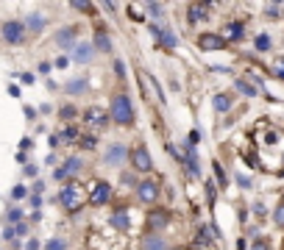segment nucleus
Returning <instances> with one entry per match:
<instances>
[{
  "mask_svg": "<svg viewBox=\"0 0 284 250\" xmlns=\"http://www.w3.org/2000/svg\"><path fill=\"white\" fill-rule=\"evenodd\" d=\"M59 200H62V206L72 214V211H78V208L84 206L86 192H84V187H81L78 181H70L67 187H62V192H59Z\"/></svg>",
  "mask_w": 284,
  "mask_h": 250,
  "instance_id": "1",
  "label": "nucleus"
},
{
  "mask_svg": "<svg viewBox=\"0 0 284 250\" xmlns=\"http://www.w3.org/2000/svg\"><path fill=\"white\" fill-rule=\"evenodd\" d=\"M112 120L117 125H134V106L128 100V95H114L112 100Z\"/></svg>",
  "mask_w": 284,
  "mask_h": 250,
  "instance_id": "2",
  "label": "nucleus"
},
{
  "mask_svg": "<svg viewBox=\"0 0 284 250\" xmlns=\"http://www.w3.org/2000/svg\"><path fill=\"white\" fill-rule=\"evenodd\" d=\"M109 117H112V114H106V109H100V106H89V109L84 111V125H86V128L100 131V128H106Z\"/></svg>",
  "mask_w": 284,
  "mask_h": 250,
  "instance_id": "3",
  "label": "nucleus"
},
{
  "mask_svg": "<svg viewBox=\"0 0 284 250\" xmlns=\"http://www.w3.org/2000/svg\"><path fill=\"white\" fill-rule=\"evenodd\" d=\"M0 34H3V39H6L8 45H20V42L25 39V25L17 22V20H8V22H3Z\"/></svg>",
  "mask_w": 284,
  "mask_h": 250,
  "instance_id": "4",
  "label": "nucleus"
},
{
  "mask_svg": "<svg viewBox=\"0 0 284 250\" xmlns=\"http://www.w3.org/2000/svg\"><path fill=\"white\" fill-rule=\"evenodd\" d=\"M145 225H148V231L153 234V231H162L170 225V211L167 208H153V211H148V220H145Z\"/></svg>",
  "mask_w": 284,
  "mask_h": 250,
  "instance_id": "5",
  "label": "nucleus"
},
{
  "mask_svg": "<svg viewBox=\"0 0 284 250\" xmlns=\"http://www.w3.org/2000/svg\"><path fill=\"white\" fill-rule=\"evenodd\" d=\"M131 167H134L137 173H150L153 161H150V153L145 150L142 145H137L134 150H131Z\"/></svg>",
  "mask_w": 284,
  "mask_h": 250,
  "instance_id": "6",
  "label": "nucleus"
},
{
  "mask_svg": "<svg viewBox=\"0 0 284 250\" xmlns=\"http://www.w3.org/2000/svg\"><path fill=\"white\" fill-rule=\"evenodd\" d=\"M81 167H84V161L78 159V156H72V159H67L62 167L56 170V181H64V178H72V175L81 173Z\"/></svg>",
  "mask_w": 284,
  "mask_h": 250,
  "instance_id": "7",
  "label": "nucleus"
},
{
  "mask_svg": "<svg viewBox=\"0 0 284 250\" xmlns=\"http://www.w3.org/2000/svg\"><path fill=\"white\" fill-rule=\"evenodd\" d=\"M109 200H112V187L103 184V181L95 184L92 194H89V203H92V206H103V203H109Z\"/></svg>",
  "mask_w": 284,
  "mask_h": 250,
  "instance_id": "8",
  "label": "nucleus"
},
{
  "mask_svg": "<svg viewBox=\"0 0 284 250\" xmlns=\"http://www.w3.org/2000/svg\"><path fill=\"white\" fill-rule=\"evenodd\" d=\"M159 197V184L156 181H142L140 184V200L142 203H153Z\"/></svg>",
  "mask_w": 284,
  "mask_h": 250,
  "instance_id": "9",
  "label": "nucleus"
},
{
  "mask_svg": "<svg viewBox=\"0 0 284 250\" xmlns=\"http://www.w3.org/2000/svg\"><path fill=\"white\" fill-rule=\"evenodd\" d=\"M242 34H245L242 22H226V25H223V31H220L223 42H237V39H242Z\"/></svg>",
  "mask_w": 284,
  "mask_h": 250,
  "instance_id": "10",
  "label": "nucleus"
},
{
  "mask_svg": "<svg viewBox=\"0 0 284 250\" xmlns=\"http://www.w3.org/2000/svg\"><path fill=\"white\" fill-rule=\"evenodd\" d=\"M226 42H223V36H217V34H201L198 36V48L201 50H220Z\"/></svg>",
  "mask_w": 284,
  "mask_h": 250,
  "instance_id": "11",
  "label": "nucleus"
},
{
  "mask_svg": "<svg viewBox=\"0 0 284 250\" xmlns=\"http://www.w3.org/2000/svg\"><path fill=\"white\" fill-rule=\"evenodd\" d=\"M142 250H167V245H164V239H162V236L148 234L145 239H142Z\"/></svg>",
  "mask_w": 284,
  "mask_h": 250,
  "instance_id": "12",
  "label": "nucleus"
},
{
  "mask_svg": "<svg viewBox=\"0 0 284 250\" xmlns=\"http://www.w3.org/2000/svg\"><path fill=\"white\" fill-rule=\"evenodd\" d=\"M209 17V3H192L190 6V20H206Z\"/></svg>",
  "mask_w": 284,
  "mask_h": 250,
  "instance_id": "13",
  "label": "nucleus"
},
{
  "mask_svg": "<svg viewBox=\"0 0 284 250\" xmlns=\"http://www.w3.org/2000/svg\"><path fill=\"white\" fill-rule=\"evenodd\" d=\"M123 156H126V147H123V145H112V147H109V153H106V164H120Z\"/></svg>",
  "mask_w": 284,
  "mask_h": 250,
  "instance_id": "14",
  "label": "nucleus"
},
{
  "mask_svg": "<svg viewBox=\"0 0 284 250\" xmlns=\"http://www.w3.org/2000/svg\"><path fill=\"white\" fill-rule=\"evenodd\" d=\"M72 36H75V28H64V31L56 34V42L62 48H67V45H72Z\"/></svg>",
  "mask_w": 284,
  "mask_h": 250,
  "instance_id": "15",
  "label": "nucleus"
},
{
  "mask_svg": "<svg viewBox=\"0 0 284 250\" xmlns=\"http://www.w3.org/2000/svg\"><path fill=\"white\" fill-rule=\"evenodd\" d=\"M75 62H92V48L89 45H75Z\"/></svg>",
  "mask_w": 284,
  "mask_h": 250,
  "instance_id": "16",
  "label": "nucleus"
},
{
  "mask_svg": "<svg viewBox=\"0 0 284 250\" xmlns=\"http://www.w3.org/2000/svg\"><path fill=\"white\" fill-rule=\"evenodd\" d=\"M95 45H98L100 50H112V42H109V34L103 31V28H98V34H95Z\"/></svg>",
  "mask_w": 284,
  "mask_h": 250,
  "instance_id": "17",
  "label": "nucleus"
},
{
  "mask_svg": "<svg viewBox=\"0 0 284 250\" xmlns=\"http://www.w3.org/2000/svg\"><path fill=\"white\" fill-rule=\"evenodd\" d=\"M112 225H114V228H120V231H126L128 228V214H126V211H114V214H112Z\"/></svg>",
  "mask_w": 284,
  "mask_h": 250,
  "instance_id": "18",
  "label": "nucleus"
},
{
  "mask_svg": "<svg viewBox=\"0 0 284 250\" xmlns=\"http://www.w3.org/2000/svg\"><path fill=\"white\" fill-rule=\"evenodd\" d=\"M234 86H237V89L242 92V95H248V97H254V95H256V89H254V86H251L248 81H245V78H237V81H234Z\"/></svg>",
  "mask_w": 284,
  "mask_h": 250,
  "instance_id": "19",
  "label": "nucleus"
},
{
  "mask_svg": "<svg viewBox=\"0 0 284 250\" xmlns=\"http://www.w3.org/2000/svg\"><path fill=\"white\" fill-rule=\"evenodd\" d=\"M214 109H217V111H228V109H231V97H228V95H214Z\"/></svg>",
  "mask_w": 284,
  "mask_h": 250,
  "instance_id": "20",
  "label": "nucleus"
},
{
  "mask_svg": "<svg viewBox=\"0 0 284 250\" xmlns=\"http://www.w3.org/2000/svg\"><path fill=\"white\" fill-rule=\"evenodd\" d=\"M159 42H162L164 48H176V34H173V31H162V36H159Z\"/></svg>",
  "mask_w": 284,
  "mask_h": 250,
  "instance_id": "21",
  "label": "nucleus"
},
{
  "mask_svg": "<svg viewBox=\"0 0 284 250\" xmlns=\"http://www.w3.org/2000/svg\"><path fill=\"white\" fill-rule=\"evenodd\" d=\"M86 89V83L81 81V78H72V83H67V92L70 95H78V92H84Z\"/></svg>",
  "mask_w": 284,
  "mask_h": 250,
  "instance_id": "22",
  "label": "nucleus"
},
{
  "mask_svg": "<svg viewBox=\"0 0 284 250\" xmlns=\"http://www.w3.org/2000/svg\"><path fill=\"white\" fill-rule=\"evenodd\" d=\"M28 28H31V31H42V28H45V20L39 17V14H31V17H28Z\"/></svg>",
  "mask_w": 284,
  "mask_h": 250,
  "instance_id": "23",
  "label": "nucleus"
},
{
  "mask_svg": "<svg viewBox=\"0 0 284 250\" xmlns=\"http://www.w3.org/2000/svg\"><path fill=\"white\" fill-rule=\"evenodd\" d=\"M273 222H276L279 228H284V200L276 206V214H273Z\"/></svg>",
  "mask_w": 284,
  "mask_h": 250,
  "instance_id": "24",
  "label": "nucleus"
},
{
  "mask_svg": "<svg viewBox=\"0 0 284 250\" xmlns=\"http://www.w3.org/2000/svg\"><path fill=\"white\" fill-rule=\"evenodd\" d=\"M72 8L86 11V14H95V6H92V3H84V0H75V3H72Z\"/></svg>",
  "mask_w": 284,
  "mask_h": 250,
  "instance_id": "25",
  "label": "nucleus"
},
{
  "mask_svg": "<svg viewBox=\"0 0 284 250\" xmlns=\"http://www.w3.org/2000/svg\"><path fill=\"white\" fill-rule=\"evenodd\" d=\"M256 48H259V50H268L270 48V39H268V36H256Z\"/></svg>",
  "mask_w": 284,
  "mask_h": 250,
  "instance_id": "26",
  "label": "nucleus"
},
{
  "mask_svg": "<svg viewBox=\"0 0 284 250\" xmlns=\"http://www.w3.org/2000/svg\"><path fill=\"white\" fill-rule=\"evenodd\" d=\"M81 145L92 150V147H95V136H81Z\"/></svg>",
  "mask_w": 284,
  "mask_h": 250,
  "instance_id": "27",
  "label": "nucleus"
},
{
  "mask_svg": "<svg viewBox=\"0 0 284 250\" xmlns=\"http://www.w3.org/2000/svg\"><path fill=\"white\" fill-rule=\"evenodd\" d=\"M251 250H268V242H265V239H256V242L251 245Z\"/></svg>",
  "mask_w": 284,
  "mask_h": 250,
  "instance_id": "28",
  "label": "nucleus"
},
{
  "mask_svg": "<svg viewBox=\"0 0 284 250\" xmlns=\"http://www.w3.org/2000/svg\"><path fill=\"white\" fill-rule=\"evenodd\" d=\"M148 11L153 14V17H162V14H159V11H162V6H159V3H150V6H148Z\"/></svg>",
  "mask_w": 284,
  "mask_h": 250,
  "instance_id": "29",
  "label": "nucleus"
},
{
  "mask_svg": "<svg viewBox=\"0 0 284 250\" xmlns=\"http://www.w3.org/2000/svg\"><path fill=\"white\" fill-rule=\"evenodd\" d=\"M48 250H64V242H59V239H53V242H48Z\"/></svg>",
  "mask_w": 284,
  "mask_h": 250,
  "instance_id": "30",
  "label": "nucleus"
},
{
  "mask_svg": "<svg viewBox=\"0 0 284 250\" xmlns=\"http://www.w3.org/2000/svg\"><path fill=\"white\" fill-rule=\"evenodd\" d=\"M276 75L284 78V59H279V62H276Z\"/></svg>",
  "mask_w": 284,
  "mask_h": 250,
  "instance_id": "31",
  "label": "nucleus"
},
{
  "mask_svg": "<svg viewBox=\"0 0 284 250\" xmlns=\"http://www.w3.org/2000/svg\"><path fill=\"white\" fill-rule=\"evenodd\" d=\"M20 217H22V211H17V208H11V211H8V220H11V222H17Z\"/></svg>",
  "mask_w": 284,
  "mask_h": 250,
  "instance_id": "32",
  "label": "nucleus"
},
{
  "mask_svg": "<svg viewBox=\"0 0 284 250\" xmlns=\"http://www.w3.org/2000/svg\"><path fill=\"white\" fill-rule=\"evenodd\" d=\"M17 197V200H20V197H25V187H14V192H11Z\"/></svg>",
  "mask_w": 284,
  "mask_h": 250,
  "instance_id": "33",
  "label": "nucleus"
},
{
  "mask_svg": "<svg viewBox=\"0 0 284 250\" xmlns=\"http://www.w3.org/2000/svg\"><path fill=\"white\" fill-rule=\"evenodd\" d=\"M254 211H256V214H259V217H265V214H268V211H265V206H262V203H256V206H254Z\"/></svg>",
  "mask_w": 284,
  "mask_h": 250,
  "instance_id": "34",
  "label": "nucleus"
},
{
  "mask_svg": "<svg viewBox=\"0 0 284 250\" xmlns=\"http://www.w3.org/2000/svg\"><path fill=\"white\" fill-rule=\"evenodd\" d=\"M198 139H201L198 131H192V133H190V142H192V145H198Z\"/></svg>",
  "mask_w": 284,
  "mask_h": 250,
  "instance_id": "35",
  "label": "nucleus"
},
{
  "mask_svg": "<svg viewBox=\"0 0 284 250\" xmlns=\"http://www.w3.org/2000/svg\"><path fill=\"white\" fill-rule=\"evenodd\" d=\"M176 250H187V248H176Z\"/></svg>",
  "mask_w": 284,
  "mask_h": 250,
  "instance_id": "36",
  "label": "nucleus"
}]
</instances>
